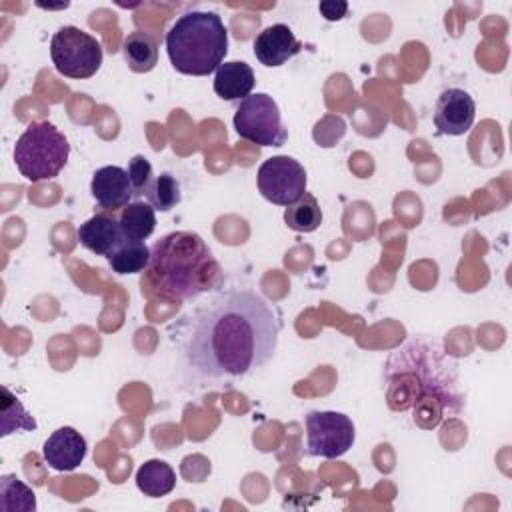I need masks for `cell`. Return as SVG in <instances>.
Returning a JSON list of instances; mask_svg holds the SVG:
<instances>
[{"label": "cell", "mask_w": 512, "mask_h": 512, "mask_svg": "<svg viewBox=\"0 0 512 512\" xmlns=\"http://www.w3.org/2000/svg\"><path fill=\"white\" fill-rule=\"evenodd\" d=\"M68 156L70 144L66 136L48 120L30 124L14 146L16 168L30 182L56 178Z\"/></svg>", "instance_id": "5b68a950"}, {"label": "cell", "mask_w": 512, "mask_h": 512, "mask_svg": "<svg viewBox=\"0 0 512 512\" xmlns=\"http://www.w3.org/2000/svg\"><path fill=\"white\" fill-rule=\"evenodd\" d=\"M306 424V454L314 458H340L344 456L354 440V422L334 410H312L304 418Z\"/></svg>", "instance_id": "ba28073f"}, {"label": "cell", "mask_w": 512, "mask_h": 512, "mask_svg": "<svg viewBox=\"0 0 512 512\" xmlns=\"http://www.w3.org/2000/svg\"><path fill=\"white\" fill-rule=\"evenodd\" d=\"M256 84L254 70L246 62H224L216 72H214V92L218 98L226 102L234 100H244L246 96L252 94Z\"/></svg>", "instance_id": "9a60e30c"}, {"label": "cell", "mask_w": 512, "mask_h": 512, "mask_svg": "<svg viewBox=\"0 0 512 512\" xmlns=\"http://www.w3.org/2000/svg\"><path fill=\"white\" fill-rule=\"evenodd\" d=\"M36 420L22 406L20 398L8 388L2 386V406H0V436H8L14 432H30L36 430Z\"/></svg>", "instance_id": "ffe728a7"}, {"label": "cell", "mask_w": 512, "mask_h": 512, "mask_svg": "<svg viewBox=\"0 0 512 512\" xmlns=\"http://www.w3.org/2000/svg\"><path fill=\"white\" fill-rule=\"evenodd\" d=\"M282 316L274 304L248 288L220 292L190 320L184 358L204 380L246 378L276 354Z\"/></svg>", "instance_id": "6da1fadb"}, {"label": "cell", "mask_w": 512, "mask_h": 512, "mask_svg": "<svg viewBox=\"0 0 512 512\" xmlns=\"http://www.w3.org/2000/svg\"><path fill=\"white\" fill-rule=\"evenodd\" d=\"M86 450V438L72 426H62L46 438L42 446V458L50 468L58 472H72L86 458Z\"/></svg>", "instance_id": "8fae6325"}, {"label": "cell", "mask_w": 512, "mask_h": 512, "mask_svg": "<svg viewBox=\"0 0 512 512\" xmlns=\"http://www.w3.org/2000/svg\"><path fill=\"white\" fill-rule=\"evenodd\" d=\"M100 42L78 26H60L50 40V58L58 74L74 80L94 76L102 66Z\"/></svg>", "instance_id": "8992f818"}, {"label": "cell", "mask_w": 512, "mask_h": 512, "mask_svg": "<svg viewBox=\"0 0 512 512\" xmlns=\"http://www.w3.org/2000/svg\"><path fill=\"white\" fill-rule=\"evenodd\" d=\"M118 222L126 236L146 240L156 228V210L146 200H132L120 210Z\"/></svg>", "instance_id": "d6986e66"}, {"label": "cell", "mask_w": 512, "mask_h": 512, "mask_svg": "<svg viewBox=\"0 0 512 512\" xmlns=\"http://www.w3.org/2000/svg\"><path fill=\"white\" fill-rule=\"evenodd\" d=\"M136 486L144 496L160 498L174 490L176 472L164 460H146L136 472Z\"/></svg>", "instance_id": "ac0fdd59"}, {"label": "cell", "mask_w": 512, "mask_h": 512, "mask_svg": "<svg viewBox=\"0 0 512 512\" xmlns=\"http://www.w3.org/2000/svg\"><path fill=\"white\" fill-rule=\"evenodd\" d=\"M90 194L96 200V204L108 212L128 206L134 200L128 170L116 164L98 168L90 182Z\"/></svg>", "instance_id": "7c38bea8"}, {"label": "cell", "mask_w": 512, "mask_h": 512, "mask_svg": "<svg viewBox=\"0 0 512 512\" xmlns=\"http://www.w3.org/2000/svg\"><path fill=\"white\" fill-rule=\"evenodd\" d=\"M106 260L116 274H138L144 272L150 264V248L144 240L124 234V238L114 246Z\"/></svg>", "instance_id": "2e32d148"}, {"label": "cell", "mask_w": 512, "mask_h": 512, "mask_svg": "<svg viewBox=\"0 0 512 512\" xmlns=\"http://www.w3.org/2000/svg\"><path fill=\"white\" fill-rule=\"evenodd\" d=\"M476 118V102L462 88H446L434 106V126L444 136L466 134Z\"/></svg>", "instance_id": "30bf717a"}, {"label": "cell", "mask_w": 512, "mask_h": 512, "mask_svg": "<svg viewBox=\"0 0 512 512\" xmlns=\"http://www.w3.org/2000/svg\"><path fill=\"white\" fill-rule=\"evenodd\" d=\"M300 50H302V42L294 36V32L286 24L266 26L254 38V56L262 66H268V68L286 64L290 58L300 54Z\"/></svg>", "instance_id": "4fadbf2b"}, {"label": "cell", "mask_w": 512, "mask_h": 512, "mask_svg": "<svg viewBox=\"0 0 512 512\" xmlns=\"http://www.w3.org/2000/svg\"><path fill=\"white\" fill-rule=\"evenodd\" d=\"M76 236L86 250L98 256H108L114 246L124 238V232L114 214L98 212L78 226Z\"/></svg>", "instance_id": "5bb4252c"}, {"label": "cell", "mask_w": 512, "mask_h": 512, "mask_svg": "<svg viewBox=\"0 0 512 512\" xmlns=\"http://www.w3.org/2000/svg\"><path fill=\"white\" fill-rule=\"evenodd\" d=\"M232 122L240 138L258 146H284L288 140V128L282 124L280 108L266 92H256L240 100Z\"/></svg>", "instance_id": "52a82bcc"}, {"label": "cell", "mask_w": 512, "mask_h": 512, "mask_svg": "<svg viewBox=\"0 0 512 512\" xmlns=\"http://www.w3.org/2000/svg\"><path fill=\"white\" fill-rule=\"evenodd\" d=\"M40 8H46V10H58V8H68V2H62V4H38Z\"/></svg>", "instance_id": "484cf974"}, {"label": "cell", "mask_w": 512, "mask_h": 512, "mask_svg": "<svg viewBox=\"0 0 512 512\" xmlns=\"http://www.w3.org/2000/svg\"><path fill=\"white\" fill-rule=\"evenodd\" d=\"M0 510L2 512H34L36 496L16 474L0 476Z\"/></svg>", "instance_id": "7402d4cb"}, {"label": "cell", "mask_w": 512, "mask_h": 512, "mask_svg": "<svg viewBox=\"0 0 512 512\" xmlns=\"http://www.w3.org/2000/svg\"><path fill=\"white\" fill-rule=\"evenodd\" d=\"M166 52L176 72L208 76L224 64L228 30L216 12L188 10L166 32Z\"/></svg>", "instance_id": "277c9868"}, {"label": "cell", "mask_w": 512, "mask_h": 512, "mask_svg": "<svg viewBox=\"0 0 512 512\" xmlns=\"http://www.w3.org/2000/svg\"><path fill=\"white\" fill-rule=\"evenodd\" d=\"M284 222L294 232L308 234L318 230V226L322 224V210L318 200L310 192H304L296 202L286 206Z\"/></svg>", "instance_id": "44dd1931"}, {"label": "cell", "mask_w": 512, "mask_h": 512, "mask_svg": "<svg viewBox=\"0 0 512 512\" xmlns=\"http://www.w3.org/2000/svg\"><path fill=\"white\" fill-rule=\"evenodd\" d=\"M152 292L164 300H196L224 282V270L204 238L190 230L164 234L150 248Z\"/></svg>", "instance_id": "3957f363"}, {"label": "cell", "mask_w": 512, "mask_h": 512, "mask_svg": "<svg viewBox=\"0 0 512 512\" xmlns=\"http://www.w3.org/2000/svg\"><path fill=\"white\" fill-rule=\"evenodd\" d=\"M256 182L268 202L290 206L306 192V170L292 156H270L260 164Z\"/></svg>", "instance_id": "9c48e42d"}, {"label": "cell", "mask_w": 512, "mask_h": 512, "mask_svg": "<svg viewBox=\"0 0 512 512\" xmlns=\"http://www.w3.org/2000/svg\"><path fill=\"white\" fill-rule=\"evenodd\" d=\"M382 376L388 408L412 412L414 424L424 430L466 410L458 360L438 338L410 336L388 354Z\"/></svg>", "instance_id": "7a4b0ae2"}, {"label": "cell", "mask_w": 512, "mask_h": 512, "mask_svg": "<svg viewBox=\"0 0 512 512\" xmlns=\"http://www.w3.org/2000/svg\"><path fill=\"white\" fill-rule=\"evenodd\" d=\"M180 200H182L180 184L168 172L154 176V180L150 182V186L146 190V202H150L154 206V210H160V212L172 210L176 204H180Z\"/></svg>", "instance_id": "603a6c76"}, {"label": "cell", "mask_w": 512, "mask_h": 512, "mask_svg": "<svg viewBox=\"0 0 512 512\" xmlns=\"http://www.w3.org/2000/svg\"><path fill=\"white\" fill-rule=\"evenodd\" d=\"M128 176H130V184L134 190V200H140L142 196H146V190H148L150 182L154 180L152 164L148 162V158H144L142 154H136L128 162Z\"/></svg>", "instance_id": "cb8c5ba5"}, {"label": "cell", "mask_w": 512, "mask_h": 512, "mask_svg": "<svg viewBox=\"0 0 512 512\" xmlns=\"http://www.w3.org/2000/svg\"><path fill=\"white\" fill-rule=\"evenodd\" d=\"M124 62L136 74H146L158 64V44L156 38L144 30H134L126 36L122 44Z\"/></svg>", "instance_id": "e0dca14e"}, {"label": "cell", "mask_w": 512, "mask_h": 512, "mask_svg": "<svg viewBox=\"0 0 512 512\" xmlns=\"http://www.w3.org/2000/svg\"><path fill=\"white\" fill-rule=\"evenodd\" d=\"M318 10H320V14L326 18V20H330V22H336V20H342L344 16H346V12H348V4L346 2H340V0H324V2H320L318 4Z\"/></svg>", "instance_id": "d4e9b609"}]
</instances>
